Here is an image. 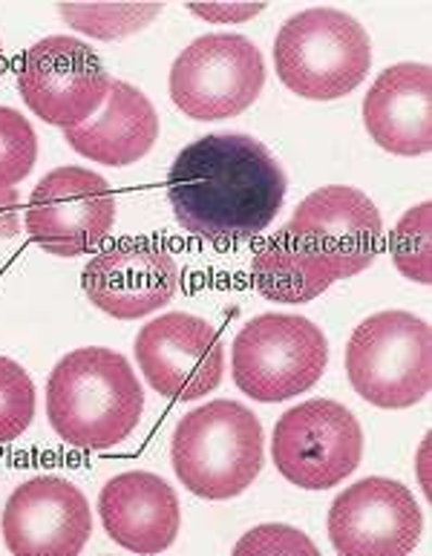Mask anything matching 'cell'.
I'll return each mask as SVG.
<instances>
[{"instance_id":"9","label":"cell","mask_w":432,"mask_h":556,"mask_svg":"<svg viewBox=\"0 0 432 556\" xmlns=\"http://www.w3.org/2000/svg\"><path fill=\"white\" fill-rule=\"evenodd\" d=\"M116 193L87 167H59L33 188L26 202V233L55 257H81L116 223Z\"/></svg>"},{"instance_id":"27","label":"cell","mask_w":432,"mask_h":556,"mask_svg":"<svg viewBox=\"0 0 432 556\" xmlns=\"http://www.w3.org/2000/svg\"><path fill=\"white\" fill-rule=\"evenodd\" d=\"M0 75H3V47H0Z\"/></svg>"},{"instance_id":"22","label":"cell","mask_w":432,"mask_h":556,"mask_svg":"<svg viewBox=\"0 0 432 556\" xmlns=\"http://www.w3.org/2000/svg\"><path fill=\"white\" fill-rule=\"evenodd\" d=\"M35 416V383L24 366L0 355V444L21 439Z\"/></svg>"},{"instance_id":"26","label":"cell","mask_w":432,"mask_h":556,"mask_svg":"<svg viewBox=\"0 0 432 556\" xmlns=\"http://www.w3.org/2000/svg\"><path fill=\"white\" fill-rule=\"evenodd\" d=\"M21 228V197L15 188H0V240L15 237Z\"/></svg>"},{"instance_id":"23","label":"cell","mask_w":432,"mask_h":556,"mask_svg":"<svg viewBox=\"0 0 432 556\" xmlns=\"http://www.w3.org/2000/svg\"><path fill=\"white\" fill-rule=\"evenodd\" d=\"M38 156V136L17 110L0 108V188L24 182Z\"/></svg>"},{"instance_id":"4","label":"cell","mask_w":432,"mask_h":556,"mask_svg":"<svg viewBox=\"0 0 432 556\" xmlns=\"http://www.w3.org/2000/svg\"><path fill=\"white\" fill-rule=\"evenodd\" d=\"M275 67L280 81L300 99H343L369 75L372 41L341 9H303L277 33Z\"/></svg>"},{"instance_id":"6","label":"cell","mask_w":432,"mask_h":556,"mask_svg":"<svg viewBox=\"0 0 432 556\" xmlns=\"http://www.w3.org/2000/svg\"><path fill=\"white\" fill-rule=\"evenodd\" d=\"M329 364L323 329L300 315H259L233 338V383L263 404L289 401L315 387Z\"/></svg>"},{"instance_id":"8","label":"cell","mask_w":432,"mask_h":556,"mask_svg":"<svg viewBox=\"0 0 432 556\" xmlns=\"http://www.w3.org/2000/svg\"><path fill=\"white\" fill-rule=\"evenodd\" d=\"M271 456L277 473L297 488H338L364 458V430L341 401H303L277 421Z\"/></svg>"},{"instance_id":"13","label":"cell","mask_w":432,"mask_h":556,"mask_svg":"<svg viewBox=\"0 0 432 556\" xmlns=\"http://www.w3.org/2000/svg\"><path fill=\"white\" fill-rule=\"evenodd\" d=\"M424 516L412 490L369 476L329 507V540L346 556H404L416 551Z\"/></svg>"},{"instance_id":"2","label":"cell","mask_w":432,"mask_h":556,"mask_svg":"<svg viewBox=\"0 0 432 556\" xmlns=\"http://www.w3.org/2000/svg\"><path fill=\"white\" fill-rule=\"evenodd\" d=\"M144 390L125 355L84 346L64 355L47 381V418L78 450L116 447L139 427Z\"/></svg>"},{"instance_id":"3","label":"cell","mask_w":432,"mask_h":556,"mask_svg":"<svg viewBox=\"0 0 432 556\" xmlns=\"http://www.w3.org/2000/svg\"><path fill=\"white\" fill-rule=\"evenodd\" d=\"M176 479L193 496L225 502L245 493L263 470V424L237 401H211L176 424Z\"/></svg>"},{"instance_id":"17","label":"cell","mask_w":432,"mask_h":556,"mask_svg":"<svg viewBox=\"0 0 432 556\" xmlns=\"http://www.w3.org/2000/svg\"><path fill=\"white\" fill-rule=\"evenodd\" d=\"M432 75L427 64L386 67L364 99V125L392 156H421L432 148Z\"/></svg>"},{"instance_id":"19","label":"cell","mask_w":432,"mask_h":556,"mask_svg":"<svg viewBox=\"0 0 432 556\" xmlns=\"http://www.w3.org/2000/svg\"><path fill=\"white\" fill-rule=\"evenodd\" d=\"M251 277L263 298L289 303V306L320 298L334 282L332 268L317 254H312L303 242L294 240L289 231L268 240L254 254Z\"/></svg>"},{"instance_id":"5","label":"cell","mask_w":432,"mask_h":556,"mask_svg":"<svg viewBox=\"0 0 432 556\" xmlns=\"http://www.w3.org/2000/svg\"><path fill=\"white\" fill-rule=\"evenodd\" d=\"M346 375L372 407H416L432 383L430 324L395 308L366 317L346 343Z\"/></svg>"},{"instance_id":"12","label":"cell","mask_w":432,"mask_h":556,"mask_svg":"<svg viewBox=\"0 0 432 556\" xmlns=\"http://www.w3.org/2000/svg\"><path fill=\"white\" fill-rule=\"evenodd\" d=\"M285 231L323 260L334 280L360 275L383 245V223L374 202L350 185H329L308 193Z\"/></svg>"},{"instance_id":"25","label":"cell","mask_w":432,"mask_h":556,"mask_svg":"<svg viewBox=\"0 0 432 556\" xmlns=\"http://www.w3.org/2000/svg\"><path fill=\"white\" fill-rule=\"evenodd\" d=\"M266 3H191V12L200 17H208L214 24H240L249 17L259 15Z\"/></svg>"},{"instance_id":"24","label":"cell","mask_w":432,"mask_h":556,"mask_svg":"<svg viewBox=\"0 0 432 556\" xmlns=\"http://www.w3.org/2000/svg\"><path fill=\"white\" fill-rule=\"evenodd\" d=\"M233 554H317V545L303 531H294L289 525H259L249 531L237 545Z\"/></svg>"},{"instance_id":"15","label":"cell","mask_w":432,"mask_h":556,"mask_svg":"<svg viewBox=\"0 0 432 556\" xmlns=\"http://www.w3.org/2000/svg\"><path fill=\"white\" fill-rule=\"evenodd\" d=\"M92 533V510L73 482L35 476L9 496L3 542L17 556H75Z\"/></svg>"},{"instance_id":"11","label":"cell","mask_w":432,"mask_h":556,"mask_svg":"<svg viewBox=\"0 0 432 556\" xmlns=\"http://www.w3.org/2000/svg\"><path fill=\"white\" fill-rule=\"evenodd\" d=\"M134 352L150 387L167 399L196 401L223 383V338L208 320L188 312H170L142 326Z\"/></svg>"},{"instance_id":"10","label":"cell","mask_w":432,"mask_h":556,"mask_svg":"<svg viewBox=\"0 0 432 556\" xmlns=\"http://www.w3.org/2000/svg\"><path fill=\"white\" fill-rule=\"evenodd\" d=\"M110 73L78 38L50 35L33 43L17 73V90L26 108L47 125L78 127L90 122L110 92Z\"/></svg>"},{"instance_id":"7","label":"cell","mask_w":432,"mask_h":556,"mask_svg":"<svg viewBox=\"0 0 432 556\" xmlns=\"http://www.w3.org/2000/svg\"><path fill=\"white\" fill-rule=\"evenodd\" d=\"M266 64L245 35H202L170 67V99L188 118H233L259 99Z\"/></svg>"},{"instance_id":"1","label":"cell","mask_w":432,"mask_h":556,"mask_svg":"<svg viewBox=\"0 0 432 556\" xmlns=\"http://www.w3.org/2000/svg\"><path fill=\"white\" fill-rule=\"evenodd\" d=\"M165 188L185 231L208 242H245L283 208L285 174L263 141L211 134L179 150Z\"/></svg>"},{"instance_id":"21","label":"cell","mask_w":432,"mask_h":556,"mask_svg":"<svg viewBox=\"0 0 432 556\" xmlns=\"http://www.w3.org/2000/svg\"><path fill=\"white\" fill-rule=\"evenodd\" d=\"M430 219L432 205L430 202H421V205L409 208L407 214L401 216L390 237V254L395 268L407 280L421 282V286H427L432 280Z\"/></svg>"},{"instance_id":"14","label":"cell","mask_w":432,"mask_h":556,"mask_svg":"<svg viewBox=\"0 0 432 556\" xmlns=\"http://www.w3.org/2000/svg\"><path fill=\"white\" fill-rule=\"evenodd\" d=\"M84 294L116 320H139L170 303L179 286L174 254L153 240H118L87 263Z\"/></svg>"},{"instance_id":"20","label":"cell","mask_w":432,"mask_h":556,"mask_svg":"<svg viewBox=\"0 0 432 556\" xmlns=\"http://www.w3.org/2000/svg\"><path fill=\"white\" fill-rule=\"evenodd\" d=\"M162 3H61L59 12L75 29L113 41L142 33L153 17L162 15Z\"/></svg>"},{"instance_id":"18","label":"cell","mask_w":432,"mask_h":556,"mask_svg":"<svg viewBox=\"0 0 432 556\" xmlns=\"http://www.w3.org/2000/svg\"><path fill=\"white\" fill-rule=\"evenodd\" d=\"M158 139L156 108L139 87L110 81L104 110L92 122L64 130L75 153L107 167H130L153 150Z\"/></svg>"},{"instance_id":"16","label":"cell","mask_w":432,"mask_h":556,"mask_svg":"<svg viewBox=\"0 0 432 556\" xmlns=\"http://www.w3.org/2000/svg\"><path fill=\"white\" fill-rule=\"evenodd\" d=\"M99 514L110 540L134 554H162L174 545L182 525L176 490L144 470L110 479L101 488Z\"/></svg>"}]
</instances>
